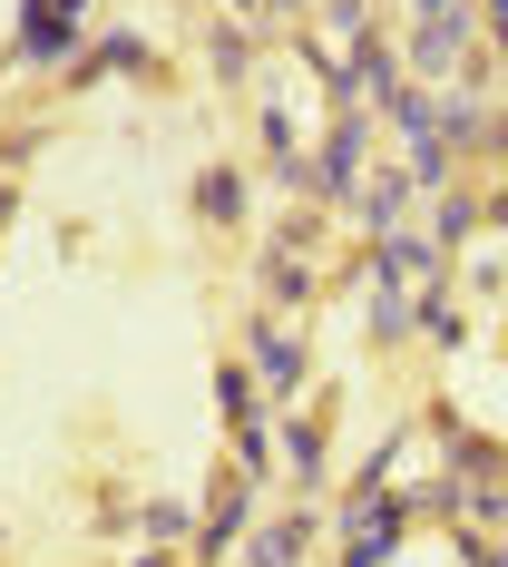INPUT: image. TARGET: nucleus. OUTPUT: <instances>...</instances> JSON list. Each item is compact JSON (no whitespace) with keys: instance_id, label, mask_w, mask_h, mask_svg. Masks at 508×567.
I'll return each mask as SVG.
<instances>
[{"instance_id":"1","label":"nucleus","mask_w":508,"mask_h":567,"mask_svg":"<svg viewBox=\"0 0 508 567\" xmlns=\"http://www.w3.org/2000/svg\"><path fill=\"white\" fill-rule=\"evenodd\" d=\"M79 20H89V0H30V59H59L79 40Z\"/></svg>"},{"instance_id":"2","label":"nucleus","mask_w":508,"mask_h":567,"mask_svg":"<svg viewBox=\"0 0 508 567\" xmlns=\"http://www.w3.org/2000/svg\"><path fill=\"white\" fill-rule=\"evenodd\" d=\"M293 548H303V528H274V538L255 548V567H293Z\"/></svg>"}]
</instances>
